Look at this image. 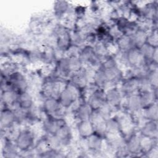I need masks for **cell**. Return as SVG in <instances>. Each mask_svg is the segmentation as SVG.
<instances>
[{
    "label": "cell",
    "mask_w": 158,
    "mask_h": 158,
    "mask_svg": "<svg viewBox=\"0 0 158 158\" xmlns=\"http://www.w3.org/2000/svg\"><path fill=\"white\" fill-rule=\"evenodd\" d=\"M105 97L106 102L115 109L122 106L124 98L120 89L116 86L107 88L105 90Z\"/></svg>",
    "instance_id": "5"
},
{
    "label": "cell",
    "mask_w": 158,
    "mask_h": 158,
    "mask_svg": "<svg viewBox=\"0 0 158 158\" xmlns=\"http://www.w3.org/2000/svg\"><path fill=\"white\" fill-rule=\"evenodd\" d=\"M149 31L145 29L139 27V28L131 35L134 46L139 48L147 41Z\"/></svg>",
    "instance_id": "25"
},
{
    "label": "cell",
    "mask_w": 158,
    "mask_h": 158,
    "mask_svg": "<svg viewBox=\"0 0 158 158\" xmlns=\"http://www.w3.org/2000/svg\"><path fill=\"white\" fill-rule=\"evenodd\" d=\"M114 109H114L106 101L97 110L99 112V113L102 117V118L106 120L110 118V117H113L112 114Z\"/></svg>",
    "instance_id": "31"
},
{
    "label": "cell",
    "mask_w": 158,
    "mask_h": 158,
    "mask_svg": "<svg viewBox=\"0 0 158 158\" xmlns=\"http://www.w3.org/2000/svg\"><path fill=\"white\" fill-rule=\"evenodd\" d=\"M85 139L88 153L99 154L102 152L104 141V136L94 132Z\"/></svg>",
    "instance_id": "6"
},
{
    "label": "cell",
    "mask_w": 158,
    "mask_h": 158,
    "mask_svg": "<svg viewBox=\"0 0 158 158\" xmlns=\"http://www.w3.org/2000/svg\"><path fill=\"white\" fill-rule=\"evenodd\" d=\"M127 63L130 68L139 67L146 62L139 48L133 47L126 52Z\"/></svg>",
    "instance_id": "9"
},
{
    "label": "cell",
    "mask_w": 158,
    "mask_h": 158,
    "mask_svg": "<svg viewBox=\"0 0 158 158\" xmlns=\"http://www.w3.org/2000/svg\"><path fill=\"white\" fill-rule=\"evenodd\" d=\"M122 133L121 124L119 119L115 117H112L106 120V134L114 135Z\"/></svg>",
    "instance_id": "24"
},
{
    "label": "cell",
    "mask_w": 158,
    "mask_h": 158,
    "mask_svg": "<svg viewBox=\"0 0 158 158\" xmlns=\"http://www.w3.org/2000/svg\"><path fill=\"white\" fill-rule=\"evenodd\" d=\"M14 141L20 153H25L32 150L35 146V135L33 132L27 128L19 130Z\"/></svg>",
    "instance_id": "3"
},
{
    "label": "cell",
    "mask_w": 158,
    "mask_h": 158,
    "mask_svg": "<svg viewBox=\"0 0 158 158\" xmlns=\"http://www.w3.org/2000/svg\"><path fill=\"white\" fill-rule=\"evenodd\" d=\"M157 28L152 29L148 33L147 41L148 44H151L154 47H157L158 44V40H157Z\"/></svg>",
    "instance_id": "33"
},
{
    "label": "cell",
    "mask_w": 158,
    "mask_h": 158,
    "mask_svg": "<svg viewBox=\"0 0 158 158\" xmlns=\"http://www.w3.org/2000/svg\"><path fill=\"white\" fill-rule=\"evenodd\" d=\"M157 121L146 120L139 128V134L142 136L157 139Z\"/></svg>",
    "instance_id": "17"
},
{
    "label": "cell",
    "mask_w": 158,
    "mask_h": 158,
    "mask_svg": "<svg viewBox=\"0 0 158 158\" xmlns=\"http://www.w3.org/2000/svg\"><path fill=\"white\" fill-rule=\"evenodd\" d=\"M93 110L86 101L80 102L74 109L73 115L78 121L89 120Z\"/></svg>",
    "instance_id": "15"
},
{
    "label": "cell",
    "mask_w": 158,
    "mask_h": 158,
    "mask_svg": "<svg viewBox=\"0 0 158 158\" xmlns=\"http://www.w3.org/2000/svg\"><path fill=\"white\" fill-rule=\"evenodd\" d=\"M15 123L17 124H23L27 122L28 121V110L22 109L17 106L14 107L13 108Z\"/></svg>",
    "instance_id": "27"
},
{
    "label": "cell",
    "mask_w": 158,
    "mask_h": 158,
    "mask_svg": "<svg viewBox=\"0 0 158 158\" xmlns=\"http://www.w3.org/2000/svg\"><path fill=\"white\" fill-rule=\"evenodd\" d=\"M71 73L78 72L83 68V63L78 56H67Z\"/></svg>",
    "instance_id": "29"
},
{
    "label": "cell",
    "mask_w": 158,
    "mask_h": 158,
    "mask_svg": "<svg viewBox=\"0 0 158 158\" xmlns=\"http://www.w3.org/2000/svg\"><path fill=\"white\" fill-rule=\"evenodd\" d=\"M157 48V47H154L148 43H146L139 48L146 63L152 61L153 54Z\"/></svg>",
    "instance_id": "28"
},
{
    "label": "cell",
    "mask_w": 158,
    "mask_h": 158,
    "mask_svg": "<svg viewBox=\"0 0 158 158\" xmlns=\"http://www.w3.org/2000/svg\"><path fill=\"white\" fill-rule=\"evenodd\" d=\"M20 151L15 143L9 137L5 136L2 148V154L5 157H15L20 156Z\"/></svg>",
    "instance_id": "19"
},
{
    "label": "cell",
    "mask_w": 158,
    "mask_h": 158,
    "mask_svg": "<svg viewBox=\"0 0 158 158\" xmlns=\"http://www.w3.org/2000/svg\"><path fill=\"white\" fill-rule=\"evenodd\" d=\"M19 93L11 89H2L1 103L4 107H14L17 104Z\"/></svg>",
    "instance_id": "20"
},
{
    "label": "cell",
    "mask_w": 158,
    "mask_h": 158,
    "mask_svg": "<svg viewBox=\"0 0 158 158\" xmlns=\"http://www.w3.org/2000/svg\"><path fill=\"white\" fill-rule=\"evenodd\" d=\"M125 146L129 155L135 156L138 154H141L140 148V135L134 131L125 138Z\"/></svg>",
    "instance_id": "8"
},
{
    "label": "cell",
    "mask_w": 158,
    "mask_h": 158,
    "mask_svg": "<svg viewBox=\"0 0 158 158\" xmlns=\"http://www.w3.org/2000/svg\"><path fill=\"white\" fill-rule=\"evenodd\" d=\"M80 92L77 87L69 82L60 91L57 99L64 109H70L79 99Z\"/></svg>",
    "instance_id": "1"
},
{
    "label": "cell",
    "mask_w": 158,
    "mask_h": 158,
    "mask_svg": "<svg viewBox=\"0 0 158 158\" xmlns=\"http://www.w3.org/2000/svg\"><path fill=\"white\" fill-rule=\"evenodd\" d=\"M77 129L80 138H86L94 132V127L89 120L78 122Z\"/></svg>",
    "instance_id": "23"
},
{
    "label": "cell",
    "mask_w": 158,
    "mask_h": 158,
    "mask_svg": "<svg viewBox=\"0 0 158 158\" xmlns=\"http://www.w3.org/2000/svg\"><path fill=\"white\" fill-rule=\"evenodd\" d=\"M15 123V118L12 108L4 107L1 109L0 124L2 129L9 130L12 128Z\"/></svg>",
    "instance_id": "12"
},
{
    "label": "cell",
    "mask_w": 158,
    "mask_h": 158,
    "mask_svg": "<svg viewBox=\"0 0 158 158\" xmlns=\"http://www.w3.org/2000/svg\"><path fill=\"white\" fill-rule=\"evenodd\" d=\"M143 117L147 120L157 121L158 107L157 102H155L142 110Z\"/></svg>",
    "instance_id": "26"
},
{
    "label": "cell",
    "mask_w": 158,
    "mask_h": 158,
    "mask_svg": "<svg viewBox=\"0 0 158 158\" xmlns=\"http://www.w3.org/2000/svg\"><path fill=\"white\" fill-rule=\"evenodd\" d=\"M69 6L66 1H56L54 6L55 15L58 17H62L69 9Z\"/></svg>",
    "instance_id": "30"
},
{
    "label": "cell",
    "mask_w": 158,
    "mask_h": 158,
    "mask_svg": "<svg viewBox=\"0 0 158 158\" xmlns=\"http://www.w3.org/2000/svg\"><path fill=\"white\" fill-rule=\"evenodd\" d=\"M115 43L119 51L127 52L135 47L131 36L121 35L115 40Z\"/></svg>",
    "instance_id": "21"
},
{
    "label": "cell",
    "mask_w": 158,
    "mask_h": 158,
    "mask_svg": "<svg viewBox=\"0 0 158 158\" xmlns=\"http://www.w3.org/2000/svg\"><path fill=\"white\" fill-rule=\"evenodd\" d=\"M157 69L156 70H152L149 71L148 75H147V78L152 88V89L154 88H157V79H158V76H157Z\"/></svg>",
    "instance_id": "32"
},
{
    "label": "cell",
    "mask_w": 158,
    "mask_h": 158,
    "mask_svg": "<svg viewBox=\"0 0 158 158\" xmlns=\"http://www.w3.org/2000/svg\"><path fill=\"white\" fill-rule=\"evenodd\" d=\"M43 109L46 116L64 118L62 114L63 109H65L61 106L57 98L48 97L44 98L43 104Z\"/></svg>",
    "instance_id": "4"
},
{
    "label": "cell",
    "mask_w": 158,
    "mask_h": 158,
    "mask_svg": "<svg viewBox=\"0 0 158 158\" xmlns=\"http://www.w3.org/2000/svg\"><path fill=\"white\" fill-rule=\"evenodd\" d=\"M93 109L98 110L105 102V90L102 88H96L88 97L86 101Z\"/></svg>",
    "instance_id": "13"
},
{
    "label": "cell",
    "mask_w": 158,
    "mask_h": 158,
    "mask_svg": "<svg viewBox=\"0 0 158 158\" xmlns=\"http://www.w3.org/2000/svg\"><path fill=\"white\" fill-rule=\"evenodd\" d=\"M4 78L5 89H11L19 94L28 91L27 80L20 72L16 71Z\"/></svg>",
    "instance_id": "2"
},
{
    "label": "cell",
    "mask_w": 158,
    "mask_h": 158,
    "mask_svg": "<svg viewBox=\"0 0 158 158\" xmlns=\"http://www.w3.org/2000/svg\"><path fill=\"white\" fill-rule=\"evenodd\" d=\"M120 82L121 85L119 89L124 97L138 93L139 80L138 77H132L128 78H123Z\"/></svg>",
    "instance_id": "7"
},
{
    "label": "cell",
    "mask_w": 158,
    "mask_h": 158,
    "mask_svg": "<svg viewBox=\"0 0 158 158\" xmlns=\"http://www.w3.org/2000/svg\"><path fill=\"white\" fill-rule=\"evenodd\" d=\"M16 106L27 110L30 109L35 106L34 101L31 94L28 91L19 93Z\"/></svg>",
    "instance_id": "22"
},
{
    "label": "cell",
    "mask_w": 158,
    "mask_h": 158,
    "mask_svg": "<svg viewBox=\"0 0 158 158\" xmlns=\"http://www.w3.org/2000/svg\"><path fill=\"white\" fill-rule=\"evenodd\" d=\"M125 98H126L125 107L128 114L134 115L143 110L138 93L125 96Z\"/></svg>",
    "instance_id": "14"
},
{
    "label": "cell",
    "mask_w": 158,
    "mask_h": 158,
    "mask_svg": "<svg viewBox=\"0 0 158 158\" xmlns=\"http://www.w3.org/2000/svg\"><path fill=\"white\" fill-rule=\"evenodd\" d=\"M70 81L75 87H77L80 91L84 90V89L89 85V77L87 70L83 69L78 72L72 73L70 77Z\"/></svg>",
    "instance_id": "10"
},
{
    "label": "cell",
    "mask_w": 158,
    "mask_h": 158,
    "mask_svg": "<svg viewBox=\"0 0 158 158\" xmlns=\"http://www.w3.org/2000/svg\"><path fill=\"white\" fill-rule=\"evenodd\" d=\"M142 109H144L155 102H157V88L138 91Z\"/></svg>",
    "instance_id": "16"
},
{
    "label": "cell",
    "mask_w": 158,
    "mask_h": 158,
    "mask_svg": "<svg viewBox=\"0 0 158 158\" xmlns=\"http://www.w3.org/2000/svg\"><path fill=\"white\" fill-rule=\"evenodd\" d=\"M65 122L64 118H56L47 116L43 123V129L46 134L56 135L60 127Z\"/></svg>",
    "instance_id": "11"
},
{
    "label": "cell",
    "mask_w": 158,
    "mask_h": 158,
    "mask_svg": "<svg viewBox=\"0 0 158 158\" xmlns=\"http://www.w3.org/2000/svg\"><path fill=\"white\" fill-rule=\"evenodd\" d=\"M56 135L60 141L63 147L67 146L72 143L73 133L71 128L67 123H65L60 127Z\"/></svg>",
    "instance_id": "18"
}]
</instances>
